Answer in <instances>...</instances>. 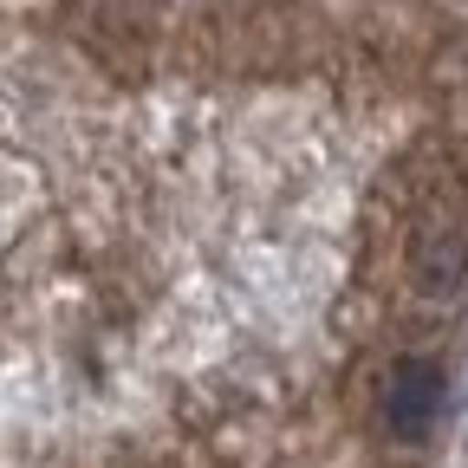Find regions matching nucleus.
I'll list each match as a JSON object with an SVG mask.
<instances>
[{
    "mask_svg": "<svg viewBox=\"0 0 468 468\" xmlns=\"http://www.w3.org/2000/svg\"><path fill=\"white\" fill-rule=\"evenodd\" d=\"M436 410H442V371L436 365H397L390 378V430L397 436H423L436 423Z\"/></svg>",
    "mask_w": 468,
    "mask_h": 468,
    "instance_id": "obj_1",
    "label": "nucleus"
}]
</instances>
